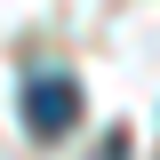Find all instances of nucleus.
<instances>
[{"instance_id": "nucleus-1", "label": "nucleus", "mask_w": 160, "mask_h": 160, "mask_svg": "<svg viewBox=\"0 0 160 160\" xmlns=\"http://www.w3.org/2000/svg\"><path fill=\"white\" fill-rule=\"evenodd\" d=\"M16 112H24V128H32V136H48V144L72 136V128H80V80H72V72H32Z\"/></svg>"}]
</instances>
